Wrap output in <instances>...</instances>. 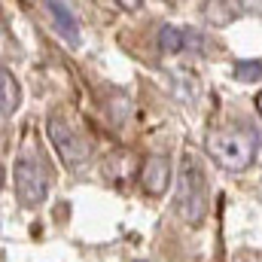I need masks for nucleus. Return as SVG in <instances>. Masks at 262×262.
<instances>
[{
	"instance_id": "6",
	"label": "nucleus",
	"mask_w": 262,
	"mask_h": 262,
	"mask_svg": "<svg viewBox=\"0 0 262 262\" xmlns=\"http://www.w3.org/2000/svg\"><path fill=\"white\" fill-rule=\"evenodd\" d=\"M140 186L146 195H165L171 186V159L168 156H146L140 165Z\"/></svg>"
},
{
	"instance_id": "11",
	"label": "nucleus",
	"mask_w": 262,
	"mask_h": 262,
	"mask_svg": "<svg viewBox=\"0 0 262 262\" xmlns=\"http://www.w3.org/2000/svg\"><path fill=\"white\" fill-rule=\"evenodd\" d=\"M256 113H259V119H262V92L256 95Z\"/></svg>"
},
{
	"instance_id": "1",
	"label": "nucleus",
	"mask_w": 262,
	"mask_h": 262,
	"mask_svg": "<svg viewBox=\"0 0 262 262\" xmlns=\"http://www.w3.org/2000/svg\"><path fill=\"white\" fill-rule=\"evenodd\" d=\"M259 143L262 137L253 125H229V128L210 131L204 140V149L216 168H223L229 174H241L256 162Z\"/></svg>"
},
{
	"instance_id": "9",
	"label": "nucleus",
	"mask_w": 262,
	"mask_h": 262,
	"mask_svg": "<svg viewBox=\"0 0 262 262\" xmlns=\"http://www.w3.org/2000/svg\"><path fill=\"white\" fill-rule=\"evenodd\" d=\"M232 76L238 82H259L262 79V61L259 58H238L232 64Z\"/></svg>"
},
{
	"instance_id": "5",
	"label": "nucleus",
	"mask_w": 262,
	"mask_h": 262,
	"mask_svg": "<svg viewBox=\"0 0 262 262\" xmlns=\"http://www.w3.org/2000/svg\"><path fill=\"white\" fill-rule=\"evenodd\" d=\"M159 52L162 55H177V52H201L207 46V37L195 28H177V25H162L159 28Z\"/></svg>"
},
{
	"instance_id": "3",
	"label": "nucleus",
	"mask_w": 262,
	"mask_h": 262,
	"mask_svg": "<svg viewBox=\"0 0 262 262\" xmlns=\"http://www.w3.org/2000/svg\"><path fill=\"white\" fill-rule=\"evenodd\" d=\"M49 168L43 159L37 156H18L15 168H12V186H15V198L21 207H37L49 195Z\"/></svg>"
},
{
	"instance_id": "7",
	"label": "nucleus",
	"mask_w": 262,
	"mask_h": 262,
	"mask_svg": "<svg viewBox=\"0 0 262 262\" xmlns=\"http://www.w3.org/2000/svg\"><path fill=\"white\" fill-rule=\"evenodd\" d=\"M46 12H49V18H52V25H55V31L61 34V40H64L67 46H79V21H76V15H73V9L67 6V3H58V0H49L46 3Z\"/></svg>"
},
{
	"instance_id": "8",
	"label": "nucleus",
	"mask_w": 262,
	"mask_h": 262,
	"mask_svg": "<svg viewBox=\"0 0 262 262\" xmlns=\"http://www.w3.org/2000/svg\"><path fill=\"white\" fill-rule=\"evenodd\" d=\"M18 104H21L18 82H15V76L9 73V67H3V70H0V116L9 119V116L18 110Z\"/></svg>"
},
{
	"instance_id": "2",
	"label": "nucleus",
	"mask_w": 262,
	"mask_h": 262,
	"mask_svg": "<svg viewBox=\"0 0 262 262\" xmlns=\"http://www.w3.org/2000/svg\"><path fill=\"white\" fill-rule=\"evenodd\" d=\"M207 177H204V168L198 162V156L192 152H183L180 159V171H177V195H174V210L177 216L198 229L207 216Z\"/></svg>"
},
{
	"instance_id": "10",
	"label": "nucleus",
	"mask_w": 262,
	"mask_h": 262,
	"mask_svg": "<svg viewBox=\"0 0 262 262\" xmlns=\"http://www.w3.org/2000/svg\"><path fill=\"white\" fill-rule=\"evenodd\" d=\"M119 6H122V9H131V12H134V9H140V0H134V3H128V0H119Z\"/></svg>"
},
{
	"instance_id": "4",
	"label": "nucleus",
	"mask_w": 262,
	"mask_h": 262,
	"mask_svg": "<svg viewBox=\"0 0 262 262\" xmlns=\"http://www.w3.org/2000/svg\"><path fill=\"white\" fill-rule=\"evenodd\" d=\"M46 131H49V140H52L55 152L61 156V162H64L67 168H79V165L89 162V143L70 128L58 113H52L46 119Z\"/></svg>"
}]
</instances>
